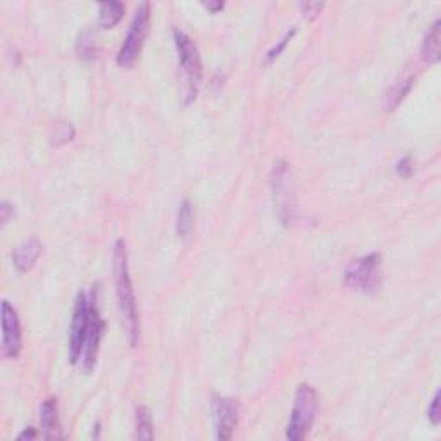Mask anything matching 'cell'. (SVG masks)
I'll return each mask as SVG.
<instances>
[{
  "instance_id": "20",
  "label": "cell",
  "mask_w": 441,
  "mask_h": 441,
  "mask_svg": "<svg viewBox=\"0 0 441 441\" xmlns=\"http://www.w3.org/2000/svg\"><path fill=\"white\" fill-rule=\"evenodd\" d=\"M323 9H324L323 2H303V4H300V11H302V14L305 16L307 19H310V21H314V19L320 14Z\"/></svg>"
},
{
  "instance_id": "13",
  "label": "cell",
  "mask_w": 441,
  "mask_h": 441,
  "mask_svg": "<svg viewBox=\"0 0 441 441\" xmlns=\"http://www.w3.org/2000/svg\"><path fill=\"white\" fill-rule=\"evenodd\" d=\"M440 26L441 21L436 19L433 23V26L429 28V32L426 33L423 42V59L429 64L440 61Z\"/></svg>"
},
{
  "instance_id": "17",
  "label": "cell",
  "mask_w": 441,
  "mask_h": 441,
  "mask_svg": "<svg viewBox=\"0 0 441 441\" xmlns=\"http://www.w3.org/2000/svg\"><path fill=\"white\" fill-rule=\"evenodd\" d=\"M136 438L138 440H153L152 414L145 407L136 409Z\"/></svg>"
},
{
  "instance_id": "25",
  "label": "cell",
  "mask_w": 441,
  "mask_h": 441,
  "mask_svg": "<svg viewBox=\"0 0 441 441\" xmlns=\"http://www.w3.org/2000/svg\"><path fill=\"white\" fill-rule=\"evenodd\" d=\"M203 8L209 9L212 14H216V12H219L225 9V4H223V2H205V4H203Z\"/></svg>"
},
{
  "instance_id": "8",
  "label": "cell",
  "mask_w": 441,
  "mask_h": 441,
  "mask_svg": "<svg viewBox=\"0 0 441 441\" xmlns=\"http://www.w3.org/2000/svg\"><path fill=\"white\" fill-rule=\"evenodd\" d=\"M99 292H97V286H93L92 293H90V327H88V336H86L85 349H83L81 355V367L85 373H92L93 367L97 364V357H99V346L100 340H102L103 335V324L102 316H100V307H99Z\"/></svg>"
},
{
  "instance_id": "23",
  "label": "cell",
  "mask_w": 441,
  "mask_h": 441,
  "mask_svg": "<svg viewBox=\"0 0 441 441\" xmlns=\"http://www.w3.org/2000/svg\"><path fill=\"white\" fill-rule=\"evenodd\" d=\"M73 136H75V129H73L71 125H64L61 129L58 131V135H55V145H62V143H68L71 142Z\"/></svg>"
},
{
  "instance_id": "21",
  "label": "cell",
  "mask_w": 441,
  "mask_h": 441,
  "mask_svg": "<svg viewBox=\"0 0 441 441\" xmlns=\"http://www.w3.org/2000/svg\"><path fill=\"white\" fill-rule=\"evenodd\" d=\"M427 417H429L431 424L438 426L441 423V409H440V392H436L433 402H431L429 409H427Z\"/></svg>"
},
{
  "instance_id": "3",
  "label": "cell",
  "mask_w": 441,
  "mask_h": 441,
  "mask_svg": "<svg viewBox=\"0 0 441 441\" xmlns=\"http://www.w3.org/2000/svg\"><path fill=\"white\" fill-rule=\"evenodd\" d=\"M270 186H273L274 209H276L279 220L285 226L292 225L297 217V199L292 171H290V166L286 160L279 159L274 162Z\"/></svg>"
},
{
  "instance_id": "7",
  "label": "cell",
  "mask_w": 441,
  "mask_h": 441,
  "mask_svg": "<svg viewBox=\"0 0 441 441\" xmlns=\"http://www.w3.org/2000/svg\"><path fill=\"white\" fill-rule=\"evenodd\" d=\"M90 327V299L83 292L76 295L73 310L71 333H69V362L78 364L81 360L86 336Z\"/></svg>"
},
{
  "instance_id": "5",
  "label": "cell",
  "mask_w": 441,
  "mask_h": 441,
  "mask_svg": "<svg viewBox=\"0 0 441 441\" xmlns=\"http://www.w3.org/2000/svg\"><path fill=\"white\" fill-rule=\"evenodd\" d=\"M149 26H150V4L149 2H142L136 8L133 21L129 25L128 35H126L125 42H123L121 49L118 52V62L119 68L129 69L135 66V62L138 61L140 53H142L143 43H145L147 35H149Z\"/></svg>"
},
{
  "instance_id": "18",
  "label": "cell",
  "mask_w": 441,
  "mask_h": 441,
  "mask_svg": "<svg viewBox=\"0 0 441 441\" xmlns=\"http://www.w3.org/2000/svg\"><path fill=\"white\" fill-rule=\"evenodd\" d=\"M76 50H78V55L83 59V61H90V59L95 58L97 49H95V43H93L92 32H83L81 35H79Z\"/></svg>"
},
{
  "instance_id": "19",
  "label": "cell",
  "mask_w": 441,
  "mask_h": 441,
  "mask_svg": "<svg viewBox=\"0 0 441 441\" xmlns=\"http://www.w3.org/2000/svg\"><path fill=\"white\" fill-rule=\"evenodd\" d=\"M295 33H297V29H295V28L290 29V32L286 33V35L283 36L281 40H279L278 45H274L273 49H270L269 52H267V55H266V64H273V62L276 61V59H278L279 55H281V52H283V50H285V47L288 45L290 40H292L293 36H295Z\"/></svg>"
},
{
  "instance_id": "12",
  "label": "cell",
  "mask_w": 441,
  "mask_h": 441,
  "mask_svg": "<svg viewBox=\"0 0 441 441\" xmlns=\"http://www.w3.org/2000/svg\"><path fill=\"white\" fill-rule=\"evenodd\" d=\"M40 253H42V243L36 238H29L28 242L19 245L18 250L12 253V264H14V267L19 273H28L36 264Z\"/></svg>"
},
{
  "instance_id": "24",
  "label": "cell",
  "mask_w": 441,
  "mask_h": 441,
  "mask_svg": "<svg viewBox=\"0 0 441 441\" xmlns=\"http://www.w3.org/2000/svg\"><path fill=\"white\" fill-rule=\"evenodd\" d=\"M12 216H14V205H11L9 202H2V205H0V219H2V226L8 225Z\"/></svg>"
},
{
  "instance_id": "1",
  "label": "cell",
  "mask_w": 441,
  "mask_h": 441,
  "mask_svg": "<svg viewBox=\"0 0 441 441\" xmlns=\"http://www.w3.org/2000/svg\"><path fill=\"white\" fill-rule=\"evenodd\" d=\"M112 259H114L116 293H118L123 324L126 327V335H128L131 346H136L140 343V317L138 310H136L135 290H133L131 276H129L128 252H126V243L123 238L114 243Z\"/></svg>"
},
{
  "instance_id": "4",
  "label": "cell",
  "mask_w": 441,
  "mask_h": 441,
  "mask_svg": "<svg viewBox=\"0 0 441 441\" xmlns=\"http://www.w3.org/2000/svg\"><path fill=\"white\" fill-rule=\"evenodd\" d=\"M173 36H175L176 52H178L183 79H185V103L188 105L197 99V93H199L200 81H202V61H200L195 42L186 33L175 29Z\"/></svg>"
},
{
  "instance_id": "9",
  "label": "cell",
  "mask_w": 441,
  "mask_h": 441,
  "mask_svg": "<svg viewBox=\"0 0 441 441\" xmlns=\"http://www.w3.org/2000/svg\"><path fill=\"white\" fill-rule=\"evenodd\" d=\"M21 346L23 336L18 312L8 300H4L2 302V355L11 360L18 359Z\"/></svg>"
},
{
  "instance_id": "16",
  "label": "cell",
  "mask_w": 441,
  "mask_h": 441,
  "mask_svg": "<svg viewBox=\"0 0 441 441\" xmlns=\"http://www.w3.org/2000/svg\"><path fill=\"white\" fill-rule=\"evenodd\" d=\"M125 14V5L121 2H103L100 4V26L103 29L114 28Z\"/></svg>"
},
{
  "instance_id": "10",
  "label": "cell",
  "mask_w": 441,
  "mask_h": 441,
  "mask_svg": "<svg viewBox=\"0 0 441 441\" xmlns=\"http://www.w3.org/2000/svg\"><path fill=\"white\" fill-rule=\"evenodd\" d=\"M212 417L216 426V436L219 440H229L235 433L240 419V405L236 400L216 396L212 400Z\"/></svg>"
},
{
  "instance_id": "11",
  "label": "cell",
  "mask_w": 441,
  "mask_h": 441,
  "mask_svg": "<svg viewBox=\"0 0 441 441\" xmlns=\"http://www.w3.org/2000/svg\"><path fill=\"white\" fill-rule=\"evenodd\" d=\"M40 427L43 438H61V423H59V405L58 399H47L40 407Z\"/></svg>"
},
{
  "instance_id": "26",
  "label": "cell",
  "mask_w": 441,
  "mask_h": 441,
  "mask_svg": "<svg viewBox=\"0 0 441 441\" xmlns=\"http://www.w3.org/2000/svg\"><path fill=\"white\" fill-rule=\"evenodd\" d=\"M35 436H36V431L33 429V427H29V429L23 431V433L19 434V440H26V438H28V440H33Z\"/></svg>"
},
{
  "instance_id": "14",
  "label": "cell",
  "mask_w": 441,
  "mask_h": 441,
  "mask_svg": "<svg viewBox=\"0 0 441 441\" xmlns=\"http://www.w3.org/2000/svg\"><path fill=\"white\" fill-rule=\"evenodd\" d=\"M193 223H195V209L190 200H183L176 216V235L179 238H188L192 235Z\"/></svg>"
},
{
  "instance_id": "15",
  "label": "cell",
  "mask_w": 441,
  "mask_h": 441,
  "mask_svg": "<svg viewBox=\"0 0 441 441\" xmlns=\"http://www.w3.org/2000/svg\"><path fill=\"white\" fill-rule=\"evenodd\" d=\"M412 85H414L412 78H405L402 79V81L395 83V85L390 88V92L386 93V97H384V109L388 110V112L395 110L396 107L403 102V99L409 95V92L412 90Z\"/></svg>"
},
{
  "instance_id": "6",
  "label": "cell",
  "mask_w": 441,
  "mask_h": 441,
  "mask_svg": "<svg viewBox=\"0 0 441 441\" xmlns=\"http://www.w3.org/2000/svg\"><path fill=\"white\" fill-rule=\"evenodd\" d=\"M317 412V393L310 384L303 383L297 388L295 403H293L292 417H290L286 438L290 441H300L307 436L312 427Z\"/></svg>"
},
{
  "instance_id": "2",
  "label": "cell",
  "mask_w": 441,
  "mask_h": 441,
  "mask_svg": "<svg viewBox=\"0 0 441 441\" xmlns=\"http://www.w3.org/2000/svg\"><path fill=\"white\" fill-rule=\"evenodd\" d=\"M379 253H367L352 260L343 273V283L355 292L374 295L383 285V270H381Z\"/></svg>"
},
{
  "instance_id": "22",
  "label": "cell",
  "mask_w": 441,
  "mask_h": 441,
  "mask_svg": "<svg viewBox=\"0 0 441 441\" xmlns=\"http://www.w3.org/2000/svg\"><path fill=\"white\" fill-rule=\"evenodd\" d=\"M414 173V162L409 155H405L403 159H400L396 162V175L402 176V178H410Z\"/></svg>"
}]
</instances>
